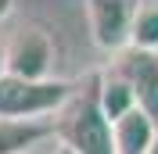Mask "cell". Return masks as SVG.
I'll return each mask as SVG.
<instances>
[{
    "label": "cell",
    "mask_w": 158,
    "mask_h": 154,
    "mask_svg": "<svg viewBox=\"0 0 158 154\" xmlns=\"http://www.w3.org/2000/svg\"><path fill=\"white\" fill-rule=\"evenodd\" d=\"M72 79H0V118H54L76 100Z\"/></svg>",
    "instance_id": "1"
},
{
    "label": "cell",
    "mask_w": 158,
    "mask_h": 154,
    "mask_svg": "<svg viewBox=\"0 0 158 154\" xmlns=\"http://www.w3.org/2000/svg\"><path fill=\"white\" fill-rule=\"evenodd\" d=\"M65 118H58V140L69 144L76 154H118L115 147V125L108 122V115L101 111L94 86L79 90L65 111Z\"/></svg>",
    "instance_id": "2"
},
{
    "label": "cell",
    "mask_w": 158,
    "mask_h": 154,
    "mask_svg": "<svg viewBox=\"0 0 158 154\" xmlns=\"http://www.w3.org/2000/svg\"><path fill=\"white\" fill-rule=\"evenodd\" d=\"M4 65H7V75H18V79H54L58 47L43 25L25 22L4 43Z\"/></svg>",
    "instance_id": "3"
},
{
    "label": "cell",
    "mask_w": 158,
    "mask_h": 154,
    "mask_svg": "<svg viewBox=\"0 0 158 154\" xmlns=\"http://www.w3.org/2000/svg\"><path fill=\"white\" fill-rule=\"evenodd\" d=\"M140 0H86L90 39L104 54H118L129 47V29Z\"/></svg>",
    "instance_id": "4"
},
{
    "label": "cell",
    "mask_w": 158,
    "mask_h": 154,
    "mask_svg": "<svg viewBox=\"0 0 158 154\" xmlns=\"http://www.w3.org/2000/svg\"><path fill=\"white\" fill-rule=\"evenodd\" d=\"M111 68L133 86L137 104L151 118H158V50L126 47V50H118V54H111Z\"/></svg>",
    "instance_id": "5"
},
{
    "label": "cell",
    "mask_w": 158,
    "mask_h": 154,
    "mask_svg": "<svg viewBox=\"0 0 158 154\" xmlns=\"http://www.w3.org/2000/svg\"><path fill=\"white\" fill-rule=\"evenodd\" d=\"M58 140V118H0V154H36Z\"/></svg>",
    "instance_id": "6"
},
{
    "label": "cell",
    "mask_w": 158,
    "mask_h": 154,
    "mask_svg": "<svg viewBox=\"0 0 158 154\" xmlns=\"http://www.w3.org/2000/svg\"><path fill=\"white\" fill-rule=\"evenodd\" d=\"M115 147L118 154H151L158 147V118H151L144 107H133L115 122Z\"/></svg>",
    "instance_id": "7"
},
{
    "label": "cell",
    "mask_w": 158,
    "mask_h": 154,
    "mask_svg": "<svg viewBox=\"0 0 158 154\" xmlns=\"http://www.w3.org/2000/svg\"><path fill=\"white\" fill-rule=\"evenodd\" d=\"M94 93H97V104H101V111L108 115L111 125H115L122 115H129L133 107H140V104H137V93H133V86H129V83L118 75L111 65L104 68L97 79H94Z\"/></svg>",
    "instance_id": "8"
},
{
    "label": "cell",
    "mask_w": 158,
    "mask_h": 154,
    "mask_svg": "<svg viewBox=\"0 0 158 154\" xmlns=\"http://www.w3.org/2000/svg\"><path fill=\"white\" fill-rule=\"evenodd\" d=\"M129 47L137 50H158V0H140L129 29Z\"/></svg>",
    "instance_id": "9"
},
{
    "label": "cell",
    "mask_w": 158,
    "mask_h": 154,
    "mask_svg": "<svg viewBox=\"0 0 158 154\" xmlns=\"http://www.w3.org/2000/svg\"><path fill=\"white\" fill-rule=\"evenodd\" d=\"M11 11H15V0H0V22H4V18H7V14H11Z\"/></svg>",
    "instance_id": "10"
},
{
    "label": "cell",
    "mask_w": 158,
    "mask_h": 154,
    "mask_svg": "<svg viewBox=\"0 0 158 154\" xmlns=\"http://www.w3.org/2000/svg\"><path fill=\"white\" fill-rule=\"evenodd\" d=\"M50 154H76V151H72L69 144H61V140H54V151H50Z\"/></svg>",
    "instance_id": "11"
},
{
    "label": "cell",
    "mask_w": 158,
    "mask_h": 154,
    "mask_svg": "<svg viewBox=\"0 0 158 154\" xmlns=\"http://www.w3.org/2000/svg\"><path fill=\"white\" fill-rule=\"evenodd\" d=\"M7 75V65H4V47H0V79Z\"/></svg>",
    "instance_id": "12"
},
{
    "label": "cell",
    "mask_w": 158,
    "mask_h": 154,
    "mask_svg": "<svg viewBox=\"0 0 158 154\" xmlns=\"http://www.w3.org/2000/svg\"><path fill=\"white\" fill-rule=\"evenodd\" d=\"M151 154H158V147H155V151H151Z\"/></svg>",
    "instance_id": "13"
}]
</instances>
